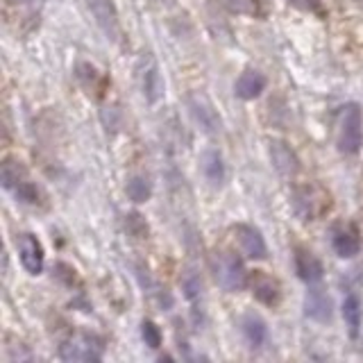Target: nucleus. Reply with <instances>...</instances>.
<instances>
[{"label": "nucleus", "instance_id": "f257e3e1", "mask_svg": "<svg viewBox=\"0 0 363 363\" xmlns=\"http://www.w3.org/2000/svg\"><path fill=\"white\" fill-rule=\"evenodd\" d=\"M336 145L343 154H357L363 143V109L357 102H348L339 111Z\"/></svg>", "mask_w": 363, "mask_h": 363}, {"label": "nucleus", "instance_id": "f03ea898", "mask_svg": "<svg viewBox=\"0 0 363 363\" xmlns=\"http://www.w3.org/2000/svg\"><path fill=\"white\" fill-rule=\"evenodd\" d=\"M211 273L216 284L227 291V293H239L248 287L250 282V273L245 271L243 261L236 255H227V252H218L211 257Z\"/></svg>", "mask_w": 363, "mask_h": 363}, {"label": "nucleus", "instance_id": "7ed1b4c3", "mask_svg": "<svg viewBox=\"0 0 363 363\" xmlns=\"http://www.w3.org/2000/svg\"><path fill=\"white\" fill-rule=\"evenodd\" d=\"M291 207L302 223H311V220H318L330 209V195L318 184L296 186L291 195Z\"/></svg>", "mask_w": 363, "mask_h": 363}, {"label": "nucleus", "instance_id": "20e7f679", "mask_svg": "<svg viewBox=\"0 0 363 363\" xmlns=\"http://www.w3.org/2000/svg\"><path fill=\"white\" fill-rule=\"evenodd\" d=\"M186 107L191 111L195 125H200L202 132L207 134H220L223 132V118L216 111L213 102L204 96V93H188Z\"/></svg>", "mask_w": 363, "mask_h": 363}, {"label": "nucleus", "instance_id": "39448f33", "mask_svg": "<svg viewBox=\"0 0 363 363\" xmlns=\"http://www.w3.org/2000/svg\"><path fill=\"white\" fill-rule=\"evenodd\" d=\"M59 359L62 361H91L96 363L102 359V343L96 336L80 334L59 345Z\"/></svg>", "mask_w": 363, "mask_h": 363}, {"label": "nucleus", "instance_id": "423d86ee", "mask_svg": "<svg viewBox=\"0 0 363 363\" xmlns=\"http://www.w3.org/2000/svg\"><path fill=\"white\" fill-rule=\"evenodd\" d=\"M86 5H89L98 28L105 32V37L118 43L123 37V28H120V16L114 0H86Z\"/></svg>", "mask_w": 363, "mask_h": 363}, {"label": "nucleus", "instance_id": "0eeeda50", "mask_svg": "<svg viewBox=\"0 0 363 363\" xmlns=\"http://www.w3.org/2000/svg\"><path fill=\"white\" fill-rule=\"evenodd\" d=\"M268 154H271L273 166L282 177H296L302 168L300 157L287 141H280V139L268 141Z\"/></svg>", "mask_w": 363, "mask_h": 363}, {"label": "nucleus", "instance_id": "6e6552de", "mask_svg": "<svg viewBox=\"0 0 363 363\" xmlns=\"http://www.w3.org/2000/svg\"><path fill=\"white\" fill-rule=\"evenodd\" d=\"M250 291L257 302H261L266 307H277L280 300H282V284L271 277L268 273L264 271H255L250 275V282H248Z\"/></svg>", "mask_w": 363, "mask_h": 363}, {"label": "nucleus", "instance_id": "1a4fd4ad", "mask_svg": "<svg viewBox=\"0 0 363 363\" xmlns=\"http://www.w3.org/2000/svg\"><path fill=\"white\" fill-rule=\"evenodd\" d=\"M19 255L21 264L28 275H41L46 266V252H43L41 241L34 234H21L19 236Z\"/></svg>", "mask_w": 363, "mask_h": 363}, {"label": "nucleus", "instance_id": "9d476101", "mask_svg": "<svg viewBox=\"0 0 363 363\" xmlns=\"http://www.w3.org/2000/svg\"><path fill=\"white\" fill-rule=\"evenodd\" d=\"M234 239L248 259H266L268 257V245H266V239L261 236V232L252 225H245L241 223L234 227Z\"/></svg>", "mask_w": 363, "mask_h": 363}, {"label": "nucleus", "instance_id": "9b49d317", "mask_svg": "<svg viewBox=\"0 0 363 363\" xmlns=\"http://www.w3.org/2000/svg\"><path fill=\"white\" fill-rule=\"evenodd\" d=\"M305 316L316 323H330L334 316V300L323 289H309L305 296Z\"/></svg>", "mask_w": 363, "mask_h": 363}, {"label": "nucleus", "instance_id": "f8f14e48", "mask_svg": "<svg viewBox=\"0 0 363 363\" xmlns=\"http://www.w3.org/2000/svg\"><path fill=\"white\" fill-rule=\"evenodd\" d=\"M293 264H296V273L298 277L305 282V284H318L323 280L325 275V268H323V261L318 259L311 250H305V248H298L296 250V257H293Z\"/></svg>", "mask_w": 363, "mask_h": 363}, {"label": "nucleus", "instance_id": "ddd939ff", "mask_svg": "<svg viewBox=\"0 0 363 363\" xmlns=\"http://www.w3.org/2000/svg\"><path fill=\"white\" fill-rule=\"evenodd\" d=\"M332 245H334V252L341 259H354L361 252V239H359L357 227H354V225H341V227H336L332 236Z\"/></svg>", "mask_w": 363, "mask_h": 363}, {"label": "nucleus", "instance_id": "4468645a", "mask_svg": "<svg viewBox=\"0 0 363 363\" xmlns=\"http://www.w3.org/2000/svg\"><path fill=\"white\" fill-rule=\"evenodd\" d=\"M141 77V89H143V98L154 105L161 96H163V77L159 73V66L152 57L145 59V66L139 71Z\"/></svg>", "mask_w": 363, "mask_h": 363}, {"label": "nucleus", "instance_id": "2eb2a0df", "mask_svg": "<svg viewBox=\"0 0 363 363\" xmlns=\"http://www.w3.org/2000/svg\"><path fill=\"white\" fill-rule=\"evenodd\" d=\"M266 89V77L264 73H259V71H243L239 75V80L234 84V93L241 98V100H255L259 98L264 93Z\"/></svg>", "mask_w": 363, "mask_h": 363}, {"label": "nucleus", "instance_id": "dca6fc26", "mask_svg": "<svg viewBox=\"0 0 363 363\" xmlns=\"http://www.w3.org/2000/svg\"><path fill=\"white\" fill-rule=\"evenodd\" d=\"M241 334H243L248 348L252 350L264 348V343L268 341V327L257 314H248L241 318Z\"/></svg>", "mask_w": 363, "mask_h": 363}, {"label": "nucleus", "instance_id": "f3484780", "mask_svg": "<svg viewBox=\"0 0 363 363\" xmlns=\"http://www.w3.org/2000/svg\"><path fill=\"white\" fill-rule=\"evenodd\" d=\"M200 168L204 179L213 186H220L225 182V161L218 150H204L200 157Z\"/></svg>", "mask_w": 363, "mask_h": 363}, {"label": "nucleus", "instance_id": "a211bd4d", "mask_svg": "<svg viewBox=\"0 0 363 363\" xmlns=\"http://www.w3.org/2000/svg\"><path fill=\"white\" fill-rule=\"evenodd\" d=\"M23 179H28V170H25L23 163L14 159H5L3 168H0V182H3L7 191H14Z\"/></svg>", "mask_w": 363, "mask_h": 363}, {"label": "nucleus", "instance_id": "6ab92c4d", "mask_svg": "<svg viewBox=\"0 0 363 363\" xmlns=\"http://www.w3.org/2000/svg\"><path fill=\"white\" fill-rule=\"evenodd\" d=\"M139 282H141V287L145 289L143 293H148L150 300L157 302V305H159L161 309H170V307H172V298H170L168 289L161 287L159 282H154V280L150 277V275H148V271H145V277H143V273L139 271Z\"/></svg>", "mask_w": 363, "mask_h": 363}, {"label": "nucleus", "instance_id": "aec40b11", "mask_svg": "<svg viewBox=\"0 0 363 363\" xmlns=\"http://www.w3.org/2000/svg\"><path fill=\"white\" fill-rule=\"evenodd\" d=\"M343 321L348 325L350 330V336H357L359 334V327H361V321H363V309H361V302L357 296H348L343 302Z\"/></svg>", "mask_w": 363, "mask_h": 363}, {"label": "nucleus", "instance_id": "412c9836", "mask_svg": "<svg viewBox=\"0 0 363 363\" xmlns=\"http://www.w3.org/2000/svg\"><path fill=\"white\" fill-rule=\"evenodd\" d=\"M182 291H184V298L191 302L193 307H197V302L202 300V296H204L202 280L193 268H188V271H184V275H182Z\"/></svg>", "mask_w": 363, "mask_h": 363}, {"label": "nucleus", "instance_id": "4be33fe9", "mask_svg": "<svg viewBox=\"0 0 363 363\" xmlns=\"http://www.w3.org/2000/svg\"><path fill=\"white\" fill-rule=\"evenodd\" d=\"M125 193L127 197L132 202L136 204H143V202H148L150 200V195H152V184L145 177L141 175H134V177H129L127 179V184H125Z\"/></svg>", "mask_w": 363, "mask_h": 363}, {"label": "nucleus", "instance_id": "5701e85b", "mask_svg": "<svg viewBox=\"0 0 363 363\" xmlns=\"http://www.w3.org/2000/svg\"><path fill=\"white\" fill-rule=\"evenodd\" d=\"M14 195H16V200L23 202V204H39L41 202V193H39V188L34 182L28 179H23L19 186L14 188Z\"/></svg>", "mask_w": 363, "mask_h": 363}, {"label": "nucleus", "instance_id": "b1692460", "mask_svg": "<svg viewBox=\"0 0 363 363\" xmlns=\"http://www.w3.org/2000/svg\"><path fill=\"white\" fill-rule=\"evenodd\" d=\"M125 229H127V234L134 236V239H148V234H150L148 223H145L143 216L136 213V211L125 216Z\"/></svg>", "mask_w": 363, "mask_h": 363}, {"label": "nucleus", "instance_id": "393cba45", "mask_svg": "<svg viewBox=\"0 0 363 363\" xmlns=\"http://www.w3.org/2000/svg\"><path fill=\"white\" fill-rule=\"evenodd\" d=\"M141 339H143V343L148 345L150 350H159L161 341H163V334H161V330L152 321H143L141 323Z\"/></svg>", "mask_w": 363, "mask_h": 363}, {"label": "nucleus", "instance_id": "a878e982", "mask_svg": "<svg viewBox=\"0 0 363 363\" xmlns=\"http://www.w3.org/2000/svg\"><path fill=\"white\" fill-rule=\"evenodd\" d=\"M53 273H55V277L62 282V284H66V287H77V284H80V280H77V273H75V268L73 266H68V264H57L55 268H53Z\"/></svg>", "mask_w": 363, "mask_h": 363}, {"label": "nucleus", "instance_id": "bb28decb", "mask_svg": "<svg viewBox=\"0 0 363 363\" xmlns=\"http://www.w3.org/2000/svg\"><path fill=\"white\" fill-rule=\"evenodd\" d=\"M220 3L234 14H255L257 12L255 0H220Z\"/></svg>", "mask_w": 363, "mask_h": 363}, {"label": "nucleus", "instance_id": "cd10ccee", "mask_svg": "<svg viewBox=\"0 0 363 363\" xmlns=\"http://www.w3.org/2000/svg\"><path fill=\"white\" fill-rule=\"evenodd\" d=\"M77 77H80V82H84L86 89H91V84L98 80V71H96V66H91V64H80L77 66Z\"/></svg>", "mask_w": 363, "mask_h": 363}, {"label": "nucleus", "instance_id": "c85d7f7f", "mask_svg": "<svg viewBox=\"0 0 363 363\" xmlns=\"http://www.w3.org/2000/svg\"><path fill=\"white\" fill-rule=\"evenodd\" d=\"M293 7H298L302 12H311V14H323L321 10V0H289Z\"/></svg>", "mask_w": 363, "mask_h": 363}]
</instances>
